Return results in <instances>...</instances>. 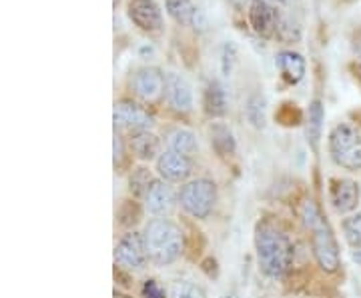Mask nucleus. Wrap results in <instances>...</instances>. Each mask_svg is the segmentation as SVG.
Returning <instances> with one entry per match:
<instances>
[{
    "instance_id": "1",
    "label": "nucleus",
    "mask_w": 361,
    "mask_h": 298,
    "mask_svg": "<svg viewBox=\"0 0 361 298\" xmlns=\"http://www.w3.org/2000/svg\"><path fill=\"white\" fill-rule=\"evenodd\" d=\"M255 254L259 271L269 278L285 276L295 259L291 238L269 221L259 222L255 226Z\"/></svg>"
},
{
    "instance_id": "2",
    "label": "nucleus",
    "mask_w": 361,
    "mask_h": 298,
    "mask_svg": "<svg viewBox=\"0 0 361 298\" xmlns=\"http://www.w3.org/2000/svg\"><path fill=\"white\" fill-rule=\"evenodd\" d=\"M301 221H303L305 231L311 234V252L317 266L327 274L337 273L341 266L339 247H337L331 226L323 219L322 210L315 205V200L307 198L301 205Z\"/></svg>"
},
{
    "instance_id": "3",
    "label": "nucleus",
    "mask_w": 361,
    "mask_h": 298,
    "mask_svg": "<svg viewBox=\"0 0 361 298\" xmlns=\"http://www.w3.org/2000/svg\"><path fill=\"white\" fill-rule=\"evenodd\" d=\"M142 236L149 250V259L157 266H169L177 262L185 252V233L177 222L167 216L151 219L142 231Z\"/></svg>"
},
{
    "instance_id": "4",
    "label": "nucleus",
    "mask_w": 361,
    "mask_h": 298,
    "mask_svg": "<svg viewBox=\"0 0 361 298\" xmlns=\"http://www.w3.org/2000/svg\"><path fill=\"white\" fill-rule=\"evenodd\" d=\"M177 196H179V207L183 208V212L195 221L209 219L219 200L217 184L209 179H193V181L183 182Z\"/></svg>"
},
{
    "instance_id": "5",
    "label": "nucleus",
    "mask_w": 361,
    "mask_h": 298,
    "mask_svg": "<svg viewBox=\"0 0 361 298\" xmlns=\"http://www.w3.org/2000/svg\"><path fill=\"white\" fill-rule=\"evenodd\" d=\"M327 150L339 169L349 172L361 170V134L351 124L341 122L331 129L327 138Z\"/></svg>"
},
{
    "instance_id": "6",
    "label": "nucleus",
    "mask_w": 361,
    "mask_h": 298,
    "mask_svg": "<svg viewBox=\"0 0 361 298\" xmlns=\"http://www.w3.org/2000/svg\"><path fill=\"white\" fill-rule=\"evenodd\" d=\"M115 262L125 271H142L151 262L145 236L137 231L125 233L115 247Z\"/></svg>"
},
{
    "instance_id": "7",
    "label": "nucleus",
    "mask_w": 361,
    "mask_h": 298,
    "mask_svg": "<svg viewBox=\"0 0 361 298\" xmlns=\"http://www.w3.org/2000/svg\"><path fill=\"white\" fill-rule=\"evenodd\" d=\"M165 72L159 66H142L135 70L130 89L133 94L145 104H155L165 96Z\"/></svg>"
},
{
    "instance_id": "8",
    "label": "nucleus",
    "mask_w": 361,
    "mask_h": 298,
    "mask_svg": "<svg viewBox=\"0 0 361 298\" xmlns=\"http://www.w3.org/2000/svg\"><path fill=\"white\" fill-rule=\"evenodd\" d=\"M127 14L130 22L149 37H159L165 32L163 11L155 0H129Z\"/></svg>"
},
{
    "instance_id": "9",
    "label": "nucleus",
    "mask_w": 361,
    "mask_h": 298,
    "mask_svg": "<svg viewBox=\"0 0 361 298\" xmlns=\"http://www.w3.org/2000/svg\"><path fill=\"white\" fill-rule=\"evenodd\" d=\"M113 122H115V130H129V132L151 130L155 127L153 115L139 103L127 101V98L115 103V108H113Z\"/></svg>"
},
{
    "instance_id": "10",
    "label": "nucleus",
    "mask_w": 361,
    "mask_h": 298,
    "mask_svg": "<svg viewBox=\"0 0 361 298\" xmlns=\"http://www.w3.org/2000/svg\"><path fill=\"white\" fill-rule=\"evenodd\" d=\"M281 13L269 0H253L247 8V20L251 30L261 39H273Z\"/></svg>"
},
{
    "instance_id": "11",
    "label": "nucleus",
    "mask_w": 361,
    "mask_h": 298,
    "mask_svg": "<svg viewBox=\"0 0 361 298\" xmlns=\"http://www.w3.org/2000/svg\"><path fill=\"white\" fill-rule=\"evenodd\" d=\"M165 98H167L171 110H175L177 115L193 112V89H191L189 80L177 72H167V77H165Z\"/></svg>"
},
{
    "instance_id": "12",
    "label": "nucleus",
    "mask_w": 361,
    "mask_h": 298,
    "mask_svg": "<svg viewBox=\"0 0 361 298\" xmlns=\"http://www.w3.org/2000/svg\"><path fill=\"white\" fill-rule=\"evenodd\" d=\"M142 200H145L147 212H151L153 216H169L175 205H179V196H175L171 182L163 179H153Z\"/></svg>"
},
{
    "instance_id": "13",
    "label": "nucleus",
    "mask_w": 361,
    "mask_h": 298,
    "mask_svg": "<svg viewBox=\"0 0 361 298\" xmlns=\"http://www.w3.org/2000/svg\"><path fill=\"white\" fill-rule=\"evenodd\" d=\"M360 184L351 179H331L329 181V202L337 214H351L360 205Z\"/></svg>"
},
{
    "instance_id": "14",
    "label": "nucleus",
    "mask_w": 361,
    "mask_h": 298,
    "mask_svg": "<svg viewBox=\"0 0 361 298\" xmlns=\"http://www.w3.org/2000/svg\"><path fill=\"white\" fill-rule=\"evenodd\" d=\"M157 172L159 179L167 182H187L193 172V160L173 150H163L157 158Z\"/></svg>"
},
{
    "instance_id": "15",
    "label": "nucleus",
    "mask_w": 361,
    "mask_h": 298,
    "mask_svg": "<svg viewBox=\"0 0 361 298\" xmlns=\"http://www.w3.org/2000/svg\"><path fill=\"white\" fill-rule=\"evenodd\" d=\"M167 14L185 28H193L195 32H205L207 18L203 11L195 4L193 0H165Z\"/></svg>"
},
{
    "instance_id": "16",
    "label": "nucleus",
    "mask_w": 361,
    "mask_h": 298,
    "mask_svg": "<svg viewBox=\"0 0 361 298\" xmlns=\"http://www.w3.org/2000/svg\"><path fill=\"white\" fill-rule=\"evenodd\" d=\"M129 148L141 162H151L161 156V138L151 130H137L129 134Z\"/></svg>"
},
{
    "instance_id": "17",
    "label": "nucleus",
    "mask_w": 361,
    "mask_h": 298,
    "mask_svg": "<svg viewBox=\"0 0 361 298\" xmlns=\"http://www.w3.org/2000/svg\"><path fill=\"white\" fill-rule=\"evenodd\" d=\"M275 66L279 70V74L287 84H299L305 72H307V63L303 58V54L295 51H281L275 56Z\"/></svg>"
},
{
    "instance_id": "18",
    "label": "nucleus",
    "mask_w": 361,
    "mask_h": 298,
    "mask_svg": "<svg viewBox=\"0 0 361 298\" xmlns=\"http://www.w3.org/2000/svg\"><path fill=\"white\" fill-rule=\"evenodd\" d=\"M203 108L205 115L211 118H223L227 115L229 108V98H227V91L221 84V80L211 78L207 82L205 92H203Z\"/></svg>"
},
{
    "instance_id": "19",
    "label": "nucleus",
    "mask_w": 361,
    "mask_h": 298,
    "mask_svg": "<svg viewBox=\"0 0 361 298\" xmlns=\"http://www.w3.org/2000/svg\"><path fill=\"white\" fill-rule=\"evenodd\" d=\"M209 143L219 158H231L237 153V141L233 136V130L221 120L209 124Z\"/></svg>"
},
{
    "instance_id": "20",
    "label": "nucleus",
    "mask_w": 361,
    "mask_h": 298,
    "mask_svg": "<svg viewBox=\"0 0 361 298\" xmlns=\"http://www.w3.org/2000/svg\"><path fill=\"white\" fill-rule=\"evenodd\" d=\"M165 143H167V150H173V153H179L183 156H189L193 158L197 153H199V143H197V136H195L191 130L187 129H171L165 134Z\"/></svg>"
},
{
    "instance_id": "21",
    "label": "nucleus",
    "mask_w": 361,
    "mask_h": 298,
    "mask_svg": "<svg viewBox=\"0 0 361 298\" xmlns=\"http://www.w3.org/2000/svg\"><path fill=\"white\" fill-rule=\"evenodd\" d=\"M323 122H325V108L319 98H313L310 104V118H307V143L313 150L319 148V141L323 134Z\"/></svg>"
},
{
    "instance_id": "22",
    "label": "nucleus",
    "mask_w": 361,
    "mask_h": 298,
    "mask_svg": "<svg viewBox=\"0 0 361 298\" xmlns=\"http://www.w3.org/2000/svg\"><path fill=\"white\" fill-rule=\"evenodd\" d=\"M275 39L283 44H295L301 40V25L297 22L293 16L289 14H281L279 22H277V30H275Z\"/></svg>"
},
{
    "instance_id": "23",
    "label": "nucleus",
    "mask_w": 361,
    "mask_h": 298,
    "mask_svg": "<svg viewBox=\"0 0 361 298\" xmlns=\"http://www.w3.org/2000/svg\"><path fill=\"white\" fill-rule=\"evenodd\" d=\"M341 231H343V238L349 247L360 250L361 248V210L360 212H351L348 214L343 222H341Z\"/></svg>"
},
{
    "instance_id": "24",
    "label": "nucleus",
    "mask_w": 361,
    "mask_h": 298,
    "mask_svg": "<svg viewBox=\"0 0 361 298\" xmlns=\"http://www.w3.org/2000/svg\"><path fill=\"white\" fill-rule=\"evenodd\" d=\"M275 120H277L279 124H283V127H297V124H301V120H303V112H301V108H299L295 103H289V101H287V103H283L277 108Z\"/></svg>"
},
{
    "instance_id": "25",
    "label": "nucleus",
    "mask_w": 361,
    "mask_h": 298,
    "mask_svg": "<svg viewBox=\"0 0 361 298\" xmlns=\"http://www.w3.org/2000/svg\"><path fill=\"white\" fill-rule=\"evenodd\" d=\"M151 182H153V176H151L149 169H145V167L133 169V172L129 174L130 195L145 196V193H147V188H149V184H151Z\"/></svg>"
},
{
    "instance_id": "26",
    "label": "nucleus",
    "mask_w": 361,
    "mask_h": 298,
    "mask_svg": "<svg viewBox=\"0 0 361 298\" xmlns=\"http://www.w3.org/2000/svg\"><path fill=\"white\" fill-rule=\"evenodd\" d=\"M245 110H247V118H249V122H251L253 127L261 129V127L265 124V98H263L261 94H253V96H249Z\"/></svg>"
},
{
    "instance_id": "27",
    "label": "nucleus",
    "mask_w": 361,
    "mask_h": 298,
    "mask_svg": "<svg viewBox=\"0 0 361 298\" xmlns=\"http://www.w3.org/2000/svg\"><path fill=\"white\" fill-rule=\"evenodd\" d=\"M169 298H207V292L203 286L195 285L191 280H179L173 285Z\"/></svg>"
},
{
    "instance_id": "28",
    "label": "nucleus",
    "mask_w": 361,
    "mask_h": 298,
    "mask_svg": "<svg viewBox=\"0 0 361 298\" xmlns=\"http://www.w3.org/2000/svg\"><path fill=\"white\" fill-rule=\"evenodd\" d=\"M139 221H141V208L137 200H125V205L118 210V222L127 228H133Z\"/></svg>"
},
{
    "instance_id": "29",
    "label": "nucleus",
    "mask_w": 361,
    "mask_h": 298,
    "mask_svg": "<svg viewBox=\"0 0 361 298\" xmlns=\"http://www.w3.org/2000/svg\"><path fill=\"white\" fill-rule=\"evenodd\" d=\"M235 63H237V48L233 42H225L221 46V72H223V77H231Z\"/></svg>"
},
{
    "instance_id": "30",
    "label": "nucleus",
    "mask_w": 361,
    "mask_h": 298,
    "mask_svg": "<svg viewBox=\"0 0 361 298\" xmlns=\"http://www.w3.org/2000/svg\"><path fill=\"white\" fill-rule=\"evenodd\" d=\"M142 298H167V290L157 278H147L141 288Z\"/></svg>"
},
{
    "instance_id": "31",
    "label": "nucleus",
    "mask_w": 361,
    "mask_h": 298,
    "mask_svg": "<svg viewBox=\"0 0 361 298\" xmlns=\"http://www.w3.org/2000/svg\"><path fill=\"white\" fill-rule=\"evenodd\" d=\"M113 153H115V169H121L127 160V144L121 132L115 130V141H113Z\"/></svg>"
},
{
    "instance_id": "32",
    "label": "nucleus",
    "mask_w": 361,
    "mask_h": 298,
    "mask_svg": "<svg viewBox=\"0 0 361 298\" xmlns=\"http://www.w3.org/2000/svg\"><path fill=\"white\" fill-rule=\"evenodd\" d=\"M231 2V6L235 8V11H243V8H249V4L253 2V0H229Z\"/></svg>"
},
{
    "instance_id": "33",
    "label": "nucleus",
    "mask_w": 361,
    "mask_h": 298,
    "mask_svg": "<svg viewBox=\"0 0 361 298\" xmlns=\"http://www.w3.org/2000/svg\"><path fill=\"white\" fill-rule=\"evenodd\" d=\"M351 72H353L355 80L361 84V60H355V63H353V66H351Z\"/></svg>"
},
{
    "instance_id": "34",
    "label": "nucleus",
    "mask_w": 361,
    "mask_h": 298,
    "mask_svg": "<svg viewBox=\"0 0 361 298\" xmlns=\"http://www.w3.org/2000/svg\"><path fill=\"white\" fill-rule=\"evenodd\" d=\"M271 4H281V6H285V4H293V2H297V0H269Z\"/></svg>"
},
{
    "instance_id": "35",
    "label": "nucleus",
    "mask_w": 361,
    "mask_h": 298,
    "mask_svg": "<svg viewBox=\"0 0 361 298\" xmlns=\"http://www.w3.org/2000/svg\"><path fill=\"white\" fill-rule=\"evenodd\" d=\"M353 260H355L357 264H361V248H360V250H355V252H353Z\"/></svg>"
},
{
    "instance_id": "36",
    "label": "nucleus",
    "mask_w": 361,
    "mask_h": 298,
    "mask_svg": "<svg viewBox=\"0 0 361 298\" xmlns=\"http://www.w3.org/2000/svg\"><path fill=\"white\" fill-rule=\"evenodd\" d=\"M351 117L355 118V120H357V122H360V124H361V110H357V112H353Z\"/></svg>"
},
{
    "instance_id": "37",
    "label": "nucleus",
    "mask_w": 361,
    "mask_h": 298,
    "mask_svg": "<svg viewBox=\"0 0 361 298\" xmlns=\"http://www.w3.org/2000/svg\"><path fill=\"white\" fill-rule=\"evenodd\" d=\"M221 298H237V294H233V292H231V294H223Z\"/></svg>"
},
{
    "instance_id": "38",
    "label": "nucleus",
    "mask_w": 361,
    "mask_h": 298,
    "mask_svg": "<svg viewBox=\"0 0 361 298\" xmlns=\"http://www.w3.org/2000/svg\"><path fill=\"white\" fill-rule=\"evenodd\" d=\"M341 2H348V4H353V2H357V0H341Z\"/></svg>"
},
{
    "instance_id": "39",
    "label": "nucleus",
    "mask_w": 361,
    "mask_h": 298,
    "mask_svg": "<svg viewBox=\"0 0 361 298\" xmlns=\"http://www.w3.org/2000/svg\"><path fill=\"white\" fill-rule=\"evenodd\" d=\"M118 2H121V0H113V6H115V8H116V4H118Z\"/></svg>"
}]
</instances>
